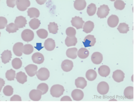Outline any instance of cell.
<instances>
[{"instance_id":"obj_1","label":"cell","mask_w":134,"mask_h":103,"mask_svg":"<svg viewBox=\"0 0 134 103\" xmlns=\"http://www.w3.org/2000/svg\"><path fill=\"white\" fill-rule=\"evenodd\" d=\"M64 91V86L59 84L54 85L51 88V95L54 97L59 98L63 95Z\"/></svg>"},{"instance_id":"obj_2","label":"cell","mask_w":134,"mask_h":103,"mask_svg":"<svg viewBox=\"0 0 134 103\" xmlns=\"http://www.w3.org/2000/svg\"><path fill=\"white\" fill-rule=\"evenodd\" d=\"M38 79L41 81H46L50 77V72L46 68H40L36 73Z\"/></svg>"},{"instance_id":"obj_3","label":"cell","mask_w":134,"mask_h":103,"mask_svg":"<svg viewBox=\"0 0 134 103\" xmlns=\"http://www.w3.org/2000/svg\"><path fill=\"white\" fill-rule=\"evenodd\" d=\"M110 10V9L107 5H102L98 8L97 14L100 19L105 18L109 14Z\"/></svg>"},{"instance_id":"obj_4","label":"cell","mask_w":134,"mask_h":103,"mask_svg":"<svg viewBox=\"0 0 134 103\" xmlns=\"http://www.w3.org/2000/svg\"><path fill=\"white\" fill-rule=\"evenodd\" d=\"M109 86L105 82H101L98 84L97 90L99 94L102 95H105L109 91Z\"/></svg>"},{"instance_id":"obj_5","label":"cell","mask_w":134,"mask_h":103,"mask_svg":"<svg viewBox=\"0 0 134 103\" xmlns=\"http://www.w3.org/2000/svg\"><path fill=\"white\" fill-rule=\"evenodd\" d=\"M34 33L30 29H25L22 32L21 38L24 41L27 42L32 41L34 38Z\"/></svg>"},{"instance_id":"obj_6","label":"cell","mask_w":134,"mask_h":103,"mask_svg":"<svg viewBox=\"0 0 134 103\" xmlns=\"http://www.w3.org/2000/svg\"><path fill=\"white\" fill-rule=\"evenodd\" d=\"M31 5V2L29 0H17L16 6L18 10L24 11L26 10Z\"/></svg>"},{"instance_id":"obj_7","label":"cell","mask_w":134,"mask_h":103,"mask_svg":"<svg viewBox=\"0 0 134 103\" xmlns=\"http://www.w3.org/2000/svg\"><path fill=\"white\" fill-rule=\"evenodd\" d=\"M96 42V39L94 35H88L84 39V41H83V44L85 48H87L88 47L94 46Z\"/></svg>"},{"instance_id":"obj_8","label":"cell","mask_w":134,"mask_h":103,"mask_svg":"<svg viewBox=\"0 0 134 103\" xmlns=\"http://www.w3.org/2000/svg\"><path fill=\"white\" fill-rule=\"evenodd\" d=\"M71 23L72 26L75 27L77 29H79L82 28L85 22L83 20L82 18L79 16H75L72 18Z\"/></svg>"},{"instance_id":"obj_9","label":"cell","mask_w":134,"mask_h":103,"mask_svg":"<svg viewBox=\"0 0 134 103\" xmlns=\"http://www.w3.org/2000/svg\"><path fill=\"white\" fill-rule=\"evenodd\" d=\"M42 95H43L42 92L38 89L32 90L29 93L30 98L33 101H38L40 100Z\"/></svg>"},{"instance_id":"obj_10","label":"cell","mask_w":134,"mask_h":103,"mask_svg":"<svg viewBox=\"0 0 134 103\" xmlns=\"http://www.w3.org/2000/svg\"><path fill=\"white\" fill-rule=\"evenodd\" d=\"M112 77L115 81L117 83H120L124 81L125 74L122 71L117 69L113 72Z\"/></svg>"},{"instance_id":"obj_11","label":"cell","mask_w":134,"mask_h":103,"mask_svg":"<svg viewBox=\"0 0 134 103\" xmlns=\"http://www.w3.org/2000/svg\"><path fill=\"white\" fill-rule=\"evenodd\" d=\"M26 72L30 77H33L36 74L38 67L34 64H30L25 68Z\"/></svg>"},{"instance_id":"obj_12","label":"cell","mask_w":134,"mask_h":103,"mask_svg":"<svg viewBox=\"0 0 134 103\" xmlns=\"http://www.w3.org/2000/svg\"><path fill=\"white\" fill-rule=\"evenodd\" d=\"M73 67V62L69 60H65L61 64V68L63 71L68 72L72 71Z\"/></svg>"},{"instance_id":"obj_13","label":"cell","mask_w":134,"mask_h":103,"mask_svg":"<svg viewBox=\"0 0 134 103\" xmlns=\"http://www.w3.org/2000/svg\"><path fill=\"white\" fill-rule=\"evenodd\" d=\"M14 24L18 28H22L25 26L27 24V21L26 18L23 16H20L16 18Z\"/></svg>"},{"instance_id":"obj_14","label":"cell","mask_w":134,"mask_h":103,"mask_svg":"<svg viewBox=\"0 0 134 103\" xmlns=\"http://www.w3.org/2000/svg\"><path fill=\"white\" fill-rule=\"evenodd\" d=\"M91 61L93 63L98 65L102 63L103 61V55L99 52H95L92 55Z\"/></svg>"},{"instance_id":"obj_15","label":"cell","mask_w":134,"mask_h":103,"mask_svg":"<svg viewBox=\"0 0 134 103\" xmlns=\"http://www.w3.org/2000/svg\"><path fill=\"white\" fill-rule=\"evenodd\" d=\"M23 44L21 42H18L14 45L13 48L14 53L18 57H21L23 55Z\"/></svg>"},{"instance_id":"obj_16","label":"cell","mask_w":134,"mask_h":103,"mask_svg":"<svg viewBox=\"0 0 134 103\" xmlns=\"http://www.w3.org/2000/svg\"><path fill=\"white\" fill-rule=\"evenodd\" d=\"M71 95L73 100L80 101L83 98L84 94L82 91L81 90L75 89L72 91Z\"/></svg>"},{"instance_id":"obj_17","label":"cell","mask_w":134,"mask_h":103,"mask_svg":"<svg viewBox=\"0 0 134 103\" xmlns=\"http://www.w3.org/2000/svg\"><path fill=\"white\" fill-rule=\"evenodd\" d=\"M119 23V17L116 15L112 14L109 17L107 20V23L110 28H115L117 26Z\"/></svg>"},{"instance_id":"obj_18","label":"cell","mask_w":134,"mask_h":103,"mask_svg":"<svg viewBox=\"0 0 134 103\" xmlns=\"http://www.w3.org/2000/svg\"><path fill=\"white\" fill-rule=\"evenodd\" d=\"M44 47L47 51H52L55 47V41L52 38L47 39L44 42Z\"/></svg>"},{"instance_id":"obj_19","label":"cell","mask_w":134,"mask_h":103,"mask_svg":"<svg viewBox=\"0 0 134 103\" xmlns=\"http://www.w3.org/2000/svg\"><path fill=\"white\" fill-rule=\"evenodd\" d=\"M32 60L34 63L41 64L44 62V56L40 52H35L32 55Z\"/></svg>"},{"instance_id":"obj_20","label":"cell","mask_w":134,"mask_h":103,"mask_svg":"<svg viewBox=\"0 0 134 103\" xmlns=\"http://www.w3.org/2000/svg\"><path fill=\"white\" fill-rule=\"evenodd\" d=\"M99 75L103 77H107L110 74V69L109 67L105 65L100 66L98 69Z\"/></svg>"},{"instance_id":"obj_21","label":"cell","mask_w":134,"mask_h":103,"mask_svg":"<svg viewBox=\"0 0 134 103\" xmlns=\"http://www.w3.org/2000/svg\"><path fill=\"white\" fill-rule=\"evenodd\" d=\"M12 58V53L11 51L6 50L4 51L1 54V59L2 62L4 64L9 62Z\"/></svg>"},{"instance_id":"obj_22","label":"cell","mask_w":134,"mask_h":103,"mask_svg":"<svg viewBox=\"0 0 134 103\" xmlns=\"http://www.w3.org/2000/svg\"><path fill=\"white\" fill-rule=\"evenodd\" d=\"M87 81L83 77H78L75 80V85L77 88L84 89L87 86Z\"/></svg>"},{"instance_id":"obj_23","label":"cell","mask_w":134,"mask_h":103,"mask_svg":"<svg viewBox=\"0 0 134 103\" xmlns=\"http://www.w3.org/2000/svg\"><path fill=\"white\" fill-rule=\"evenodd\" d=\"M86 6V2L85 0H76L74 2V7L77 10H82Z\"/></svg>"},{"instance_id":"obj_24","label":"cell","mask_w":134,"mask_h":103,"mask_svg":"<svg viewBox=\"0 0 134 103\" xmlns=\"http://www.w3.org/2000/svg\"><path fill=\"white\" fill-rule=\"evenodd\" d=\"M77 49L76 48H70L67 50L66 54L67 57L75 59L77 56Z\"/></svg>"},{"instance_id":"obj_25","label":"cell","mask_w":134,"mask_h":103,"mask_svg":"<svg viewBox=\"0 0 134 103\" xmlns=\"http://www.w3.org/2000/svg\"><path fill=\"white\" fill-rule=\"evenodd\" d=\"M15 78L17 81L21 84H24L27 81V76H26L25 73L21 71L17 73Z\"/></svg>"},{"instance_id":"obj_26","label":"cell","mask_w":134,"mask_h":103,"mask_svg":"<svg viewBox=\"0 0 134 103\" xmlns=\"http://www.w3.org/2000/svg\"><path fill=\"white\" fill-rule=\"evenodd\" d=\"M125 98L128 99H133L134 98V88L129 86L125 88L124 91Z\"/></svg>"},{"instance_id":"obj_27","label":"cell","mask_w":134,"mask_h":103,"mask_svg":"<svg viewBox=\"0 0 134 103\" xmlns=\"http://www.w3.org/2000/svg\"><path fill=\"white\" fill-rule=\"evenodd\" d=\"M94 28V23L91 21H88L85 23L83 26V31L86 33H89L92 31Z\"/></svg>"},{"instance_id":"obj_28","label":"cell","mask_w":134,"mask_h":103,"mask_svg":"<svg viewBox=\"0 0 134 103\" xmlns=\"http://www.w3.org/2000/svg\"><path fill=\"white\" fill-rule=\"evenodd\" d=\"M27 14L28 16H29L30 18H38L40 15V11L38 9L34 7L28 9Z\"/></svg>"},{"instance_id":"obj_29","label":"cell","mask_w":134,"mask_h":103,"mask_svg":"<svg viewBox=\"0 0 134 103\" xmlns=\"http://www.w3.org/2000/svg\"><path fill=\"white\" fill-rule=\"evenodd\" d=\"M89 54H90L89 51L86 48H81L77 52V55L78 57L82 59H86L88 57Z\"/></svg>"},{"instance_id":"obj_30","label":"cell","mask_w":134,"mask_h":103,"mask_svg":"<svg viewBox=\"0 0 134 103\" xmlns=\"http://www.w3.org/2000/svg\"><path fill=\"white\" fill-rule=\"evenodd\" d=\"M97 77L96 71L93 69H89L86 73V77L88 81H92L94 80Z\"/></svg>"},{"instance_id":"obj_31","label":"cell","mask_w":134,"mask_h":103,"mask_svg":"<svg viewBox=\"0 0 134 103\" xmlns=\"http://www.w3.org/2000/svg\"><path fill=\"white\" fill-rule=\"evenodd\" d=\"M77 43V39L76 37H67L65 40V43L67 47L75 46Z\"/></svg>"},{"instance_id":"obj_32","label":"cell","mask_w":134,"mask_h":103,"mask_svg":"<svg viewBox=\"0 0 134 103\" xmlns=\"http://www.w3.org/2000/svg\"><path fill=\"white\" fill-rule=\"evenodd\" d=\"M117 29L120 33L126 34L129 31V27L128 25L126 23H120Z\"/></svg>"},{"instance_id":"obj_33","label":"cell","mask_w":134,"mask_h":103,"mask_svg":"<svg viewBox=\"0 0 134 103\" xmlns=\"http://www.w3.org/2000/svg\"><path fill=\"white\" fill-rule=\"evenodd\" d=\"M48 29L49 30V32L53 34H57L58 32V25L57 23H55V22H51L48 25Z\"/></svg>"},{"instance_id":"obj_34","label":"cell","mask_w":134,"mask_h":103,"mask_svg":"<svg viewBox=\"0 0 134 103\" xmlns=\"http://www.w3.org/2000/svg\"><path fill=\"white\" fill-rule=\"evenodd\" d=\"M97 7L93 3H91L87 7V13L88 16H92L94 15L96 12Z\"/></svg>"},{"instance_id":"obj_35","label":"cell","mask_w":134,"mask_h":103,"mask_svg":"<svg viewBox=\"0 0 134 103\" xmlns=\"http://www.w3.org/2000/svg\"><path fill=\"white\" fill-rule=\"evenodd\" d=\"M40 22L38 19L34 18L29 22V26L33 30L37 29L40 26Z\"/></svg>"},{"instance_id":"obj_36","label":"cell","mask_w":134,"mask_h":103,"mask_svg":"<svg viewBox=\"0 0 134 103\" xmlns=\"http://www.w3.org/2000/svg\"><path fill=\"white\" fill-rule=\"evenodd\" d=\"M34 51L33 46L30 44H26L23 46V52L26 55L31 54Z\"/></svg>"},{"instance_id":"obj_37","label":"cell","mask_w":134,"mask_h":103,"mask_svg":"<svg viewBox=\"0 0 134 103\" xmlns=\"http://www.w3.org/2000/svg\"><path fill=\"white\" fill-rule=\"evenodd\" d=\"M15 71L10 69L6 71L5 77L9 81H13L16 77Z\"/></svg>"},{"instance_id":"obj_38","label":"cell","mask_w":134,"mask_h":103,"mask_svg":"<svg viewBox=\"0 0 134 103\" xmlns=\"http://www.w3.org/2000/svg\"><path fill=\"white\" fill-rule=\"evenodd\" d=\"M13 67L16 69H20L22 66V62L20 58H15L12 61Z\"/></svg>"},{"instance_id":"obj_39","label":"cell","mask_w":134,"mask_h":103,"mask_svg":"<svg viewBox=\"0 0 134 103\" xmlns=\"http://www.w3.org/2000/svg\"><path fill=\"white\" fill-rule=\"evenodd\" d=\"M18 28L16 26L15 24L14 23H9V24L7 25L6 26V31L9 33H15L17 32V31H18Z\"/></svg>"},{"instance_id":"obj_40","label":"cell","mask_w":134,"mask_h":103,"mask_svg":"<svg viewBox=\"0 0 134 103\" xmlns=\"http://www.w3.org/2000/svg\"><path fill=\"white\" fill-rule=\"evenodd\" d=\"M3 93L6 96H9L12 95L14 93V89L13 88L9 85H7L5 86L3 90Z\"/></svg>"},{"instance_id":"obj_41","label":"cell","mask_w":134,"mask_h":103,"mask_svg":"<svg viewBox=\"0 0 134 103\" xmlns=\"http://www.w3.org/2000/svg\"><path fill=\"white\" fill-rule=\"evenodd\" d=\"M114 6L116 9L121 10L125 8V4L123 1L117 0L114 2Z\"/></svg>"},{"instance_id":"obj_42","label":"cell","mask_w":134,"mask_h":103,"mask_svg":"<svg viewBox=\"0 0 134 103\" xmlns=\"http://www.w3.org/2000/svg\"><path fill=\"white\" fill-rule=\"evenodd\" d=\"M37 89L41 91L42 92V94L44 95L46 94L47 92V91H48L49 88L47 84L45 83H42L38 85L37 88Z\"/></svg>"},{"instance_id":"obj_43","label":"cell","mask_w":134,"mask_h":103,"mask_svg":"<svg viewBox=\"0 0 134 103\" xmlns=\"http://www.w3.org/2000/svg\"><path fill=\"white\" fill-rule=\"evenodd\" d=\"M37 34L40 38L44 39H46L48 36V32L44 29H40L36 31Z\"/></svg>"},{"instance_id":"obj_44","label":"cell","mask_w":134,"mask_h":103,"mask_svg":"<svg viewBox=\"0 0 134 103\" xmlns=\"http://www.w3.org/2000/svg\"><path fill=\"white\" fill-rule=\"evenodd\" d=\"M66 34L68 37H75V35L76 34V31L74 28L69 27L66 30Z\"/></svg>"},{"instance_id":"obj_45","label":"cell","mask_w":134,"mask_h":103,"mask_svg":"<svg viewBox=\"0 0 134 103\" xmlns=\"http://www.w3.org/2000/svg\"><path fill=\"white\" fill-rule=\"evenodd\" d=\"M7 20L5 17H0V29H4L5 26H7Z\"/></svg>"},{"instance_id":"obj_46","label":"cell","mask_w":134,"mask_h":103,"mask_svg":"<svg viewBox=\"0 0 134 103\" xmlns=\"http://www.w3.org/2000/svg\"><path fill=\"white\" fill-rule=\"evenodd\" d=\"M6 3L8 6L11 8H14L16 5V1L15 0H7Z\"/></svg>"},{"instance_id":"obj_47","label":"cell","mask_w":134,"mask_h":103,"mask_svg":"<svg viewBox=\"0 0 134 103\" xmlns=\"http://www.w3.org/2000/svg\"><path fill=\"white\" fill-rule=\"evenodd\" d=\"M10 101H21V97H20L19 95H14V96H13L12 97H11L10 99Z\"/></svg>"},{"instance_id":"obj_48","label":"cell","mask_w":134,"mask_h":103,"mask_svg":"<svg viewBox=\"0 0 134 103\" xmlns=\"http://www.w3.org/2000/svg\"><path fill=\"white\" fill-rule=\"evenodd\" d=\"M61 101H72V100L70 98V97L69 96H64V97H62V98L61 99Z\"/></svg>"},{"instance_id":"obj_49","label":"cell","mask_w":134,"mask_h":103,"mask_svg":"<svg viewBox=\"0 0 134 103\" xmlns=\"http://www.w3.org/2000/svg\"><path fill=\"white\" fill-rule=\"evenodd\" d=\"M36 2L37 3L40 4V5H42L46 2V1H37V0Z\"/></svg>"}]
</instances>
